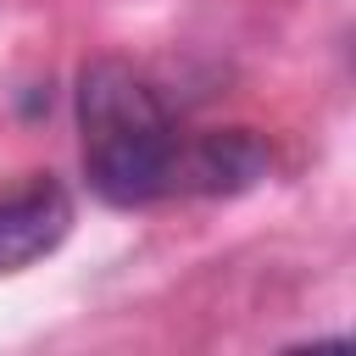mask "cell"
<instances>
[{
  "instance_id": "1",
  "label": "cell",
  "mask_w": 356,
  "mask_h": 356,
  "mask_svg": "<svg viewBox=\"0 0 356 356\" xmlns=\"http://www.w3.org/2000/svg\"><path fill=\"white\" fill-rule=\"evenodd\" d=\"M78 134L83 172L111 206H150L178 195L184 134L145 72L117 56H100L78 72Z\"/></svg>"
},
{
  "instance_id": "3",
  "label": "cell",
  "mask_w": 356,
  "mask_h": 356,
  "mask_svg": "<svg viewBox=\"0 0 356 356\" xmlns=\"http://www.w3.org/2000/svg\"><path fill=\"white\" fill-rule=\"evenodd\" d=\"M261 172H267V150L250 128H222L195 145L184 139V156H178V189H200V195H234Z\"/></svg>"
},
{
  "instance_id": "2",
  "label": "cell",
  "mask_w": 356,
  "mask_h": 356,
  "mask_svg": "<svg viewBox=\"0 0 356 356\" xmlns=\"http://www.w3.org/2000/svg\"><path fill=\"white\" fill-rule=\"evenodd\" d=\"M72 234V195L50 172H28L0 189V278L44 261Z\"/></svg>"
}]
</instances>
